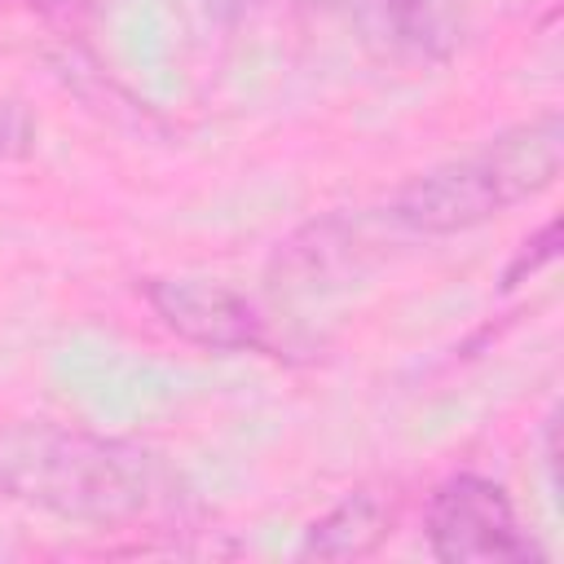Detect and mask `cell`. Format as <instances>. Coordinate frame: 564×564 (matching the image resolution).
<instances>
[{
  "mask_svg": "<svg viewBox=\"0 0 564 564\" xmlns=\"http://www.w3.org/2000/svg\"><path fill=\"white\" fill-rule=\"evenodd\" d=\"M163 463L123 436L18 419L0 427V494L79 524H123L159 502Z\"/></svg>",
  "mask_w": 564,
  "mask_h": 564,
  "instance_id": "obj_1",
  "label": "cell"
},
{
  "mask_svg": "<svg viewBox=\"0 0 564 564\" xmlns=\"http://www.w3.org/2000/svg\"><path fill=\"white\" fill-rule=\"evenodd\" d=\"M564 167V119L560 110L533 115L502 128L471 154L445 159L410 176L379 212V220L410 238L467 234L507 207L551 189Z\"/></svg>",
  "mask_w": 564,
  "mask_h": 564,
  "instance_id": "obj_2",
  "label": "cell"
},
{
  "mask_svg": "<svg viewBox=\"0 0 564 564\" xmlns=\"http://www.w3.org/2000/svg\"><path fill=\"white\" fill-rule=\"evenodd\" d=\"M423 533L445 564H524L546 555L533 533L520 529L507 489L480 471H454L432 489Z\"/></svg>",
  "mask_w": 564,
  "mask_h": 564,
  "instance_id": "obj_3",
  "label": "cell"
},
{
  "mask_svg": "<svg viewBox=\"0 0 564 564\" xmlns=\"http://www.w3.org/2000/svg\"><path fill=\"white\" fill-rule=\"evenodd\" d=\"M154 317L185 344L207 352H273L269 317L225 282L207 278H141Z\"/></svg>",
  "mask_w": 564,
  "mask_h": 564,
  "instance_id": "obj_4",
  "label": "cell"
},
{
  "mask_svg": "<svg viewBox=\"0 0 564 564\" xmlns=\"http://www.w3.org/2000/svg\"><path fill=\"white\" fill-rule=\"evenodd\" d=\"M392 524V507L383 494L375 489H357L348 498H339L326 516H317L304 533L300 555H317V560H361L370 555Z\"/></svg>",
  "mask_w": 564,
  "mask_h": 564,
  "instance_id": "obj_5",
  "label": "cell"
},
{
  "mask_svg": "<svg viewBox=\"0 0 564 564\" xmlns=\"http://www.w3.org/2000/svg\"><path fill=\"white\" fill-rule=\"evenodd\" d=\"M388 22L401 31V40H410L414 48L432 53L441 48V4L436 0H379Z\"/></svg>",
  "mask_w": 564,
  "mask_h": 564,
  "instance_id": "obj_6",
  "label": "cell"
},
{
  "mask_svg": "<svg viewBox=\"0 0 564 564\" xmlns=\"http://www.w3.org/2000/svg\"><path fill=\"white\" fill-rule=\"evenodd\" d=\"M555 251H560V220H546V225L533 229V234L520 242V251L507 260V269H502V291H516L520 282L538 278V269L551 264Z\"/></svg>",
  "mask_w": 564,
  "mask_h": 564,
  "instance_id": "obj_7",
  "label": "cell"
},
{
  "mask_svg": "<svg viewBox=\"0 0 564 564\" xmlns=\"http://www.w3.org/2000/svg\"><path fill=\"white\" fill-rule=\"evenodd\" d=\"M35 145V119L22 101H0V163L26 159Z\"/></svg>",
  "mask_w": 564,
  "mask_h": 564,
  "instance_id": "obj_8",
  "label": "cell"
},
{
  "mask_svg": "<svg viewBox=\"0 0 564 564\" xmlns=\"http://www.w3.org/2000/svg\"><path fill=\"white\" fill-rule=\"evenodd\" d=\"M251 4H256V0H207V9H212L220 22H238V18H247Z\"/></svg>",
  "mask_w": 564,
  "mask_h": 564,
  "instance_id": "obj_9",
  "label": "cell"
},
{
  "mask_svg": "<svg viewBox=\"0 0 564 564\" xmlns=\"http://www.w3.org/2000/svg\"><path fill=\"white\" fill-rule=\"evenodd\" d=\"M31 4H40L44 13H57V18H70V13H79L88 0H31Z\"/></svg>",
  "mask_w": 564,
  "mask_h": 564,
  "instance_id": "obj_10",
  "label": "cell"
}]
</instances>
